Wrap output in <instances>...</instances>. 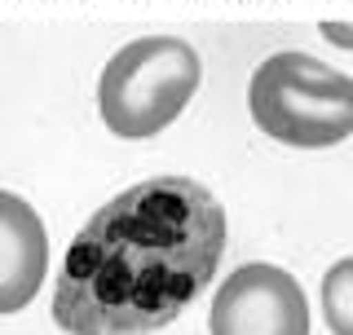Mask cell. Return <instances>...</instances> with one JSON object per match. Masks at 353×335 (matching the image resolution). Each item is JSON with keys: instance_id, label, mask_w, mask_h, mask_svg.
<instances>
[{"instance_id": "cell-1", "label": "cell", "mask_w": 353, "mask_h": 335, "mask_svg": "<svg viewBox=\"0 0 353 335\" xmlns=\"http://www.w3.org/2000/svg\"><path fill=\"white\" fill-rule=\"evenodd\" d=\"M225 252V212L199 181L150 176L75 234L53 322L66 335L163 331L212 283Z\"/></svg>"}, {"instance_id": "cell-2", "label": "cell", "mask_w": 353, "mask_h": 335, "mask_svg": "<svg viewBox=\"0 0 353 335\" xmlns=\"http://www.w3.org/2000/svg\"><path fill=\"white\" fill-rule=\"evenodd\" d=\"M248 110L270 141L292 150H327L353 137V75L314 53H274L248 84Z\"/></svg>"}, {"instance_id": "cell-3", "label": "cell", "mask_w": 353, "mask_h": 335, "mask_svg": "<svg viewBox=\"0 0 353 335\" xmlns=\"http://www.w3.org/2000/svg\"><path fill=\"white\" fill-rule=\"evenodd\" d=\"M199 80H203V62L190 40H128L97 75V115L115 137L146 141L190 106Z\"/></svg>"}, {"instance_id": "cell-4", "label": "cell", "mask_w": 353, "mask_h": 335, "mask_svg": "<svg viewBox=\"0 0 353 335\" xmlns=\"http://www.w3.org/2000/svg\"><path fill=\"white\" fill-rule=\"evenodd\" d=\"M212 335H309L305 287L279 265H239L212 296Z\"/></svg>"}, {"instance_id": "cell-5", "label": "cell", "mask_w": 353, "mask_h": 335, "mask_svg": "<svg viewBox=\"0 0 353 335\" xmlns=\"http://www.w3.org/2000/svg\"><path fill=\"white\" fill-rule=\"evenodd\" d=\"M49 274V234L27 199L0 190V314L27 309Z\"/></svg>"}, {"instance_id": "cell-6", "label": "cell", "mask_w": 353, "mask_h": 335, "mask_svg": "<svg viewBox=\"0 0 353 335\" xmlns=\"http://www.w3.org/2000/svg\"><path fill=\"white\" fill-rule=\"evenodd\" d=\"M323 322L331 335H353V256L336 261L323 278Z\"/></svg>"}, {"instance_id": "cell-7", "label": "cell", "mask_w": 353, "mask_h": 335, "mask_svg": "<svg viewBox=\"0 0 353 335\" xmlns=\"http://www.w3.org/2000/svg\"><path fill=\"white\" fill-rule=\"evenodd\" d=\"M323 40L327 44H336V49H345V53H353V22H323Z\"/></svg>"}]
</instances>
